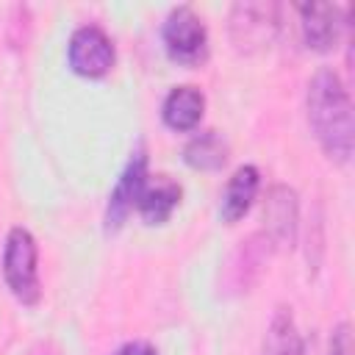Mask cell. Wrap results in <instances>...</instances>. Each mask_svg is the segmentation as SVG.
I'll return each instance as SVG.
<instances>
[{
  "label": "cell",
  "instance_id": "obj_14",
  "mask_svg": "<svg viewBox=\"0 0 355 355\" xmlns=\"http://www.w3.org/2000/svg\"><path fill=\"white\" fill-rule=\"evenodd\" d=\"M330 355H352V333L349 324H338L330 338Z\"/></svg>",
  "mask_w": 355,
  "mask_h": 355
},
{
  "label": "cell",
  "instance_id": "obj_3",
  "mask_svg": "<svg viewBox=\"0 0 355 355\" xmlns=\"http://www.w3.org/2000/svg\"><path fill=\"white\" fill-rule=\"evenodd\" d=\"M164 44L172 61L178 64H197L205 58V47H208V33L202 19L189 8H172L169 17L164 19Z\"/></svg>",
  "mask_w": 355,
  "mask_h": 355
},
{
  "label": "cell",
  "instance_id": "obj_13",
  "mask_svg": "<svg viewBox=\"0 0 355 355\" xmlns=\"http://www.w3.org/2000/svg\"><path fill=\"white\" fill-rule=\"evenodd\" d=\"M183 158L191 169H202V172H214V169H222V164L227 161V144L214 133V130H205V133H197L186 150H183Z\"/></svg>",
  "mask_w": 355,
  "mask_h": 355
},
{
  "label": "cell",
  "instance_id": "obj_10",
  "mask_svg": "<svg viewBox=\"0 0 355 355\" xmlns=\"http://www.w3.org/2000/svg\"><path fill=\"white\" fill-rule=\"evenodd\" d=\"M202 108H205V97L200 89L194 86H178L166 94L164 100V122L172 130H191L200 125L202 119Z\"/></svg>",
  "mask_w": 355,
  "mask_h": 355
},
{
  "label": "cell",
  "instance_id": "obj_2",
  "mask_svg": "<svg viewBox=\"0 0 355 355\" xmlns=\"http://www.w3.org/2000/svg\"><path fill=\"white\" fill-rule=\"evenodd\" d=\"M3 275L11 288V294L33 305L39 300V269H36V241L25 227H14L6 239L3 252Z\"/></svg>",
  "mask_w": 355,
  "mask_h": 355
},
{
  "label": "cell",
  "instance_id": "obj_12",
  "mask_svg": "<svg viewBox=\"0 0 355 355\" xmlns=\"http://www.w3.org/2000/svg\"><path fill=\"white\" fill-rule=\"evenodd\" d=\"M263 355H305L302 336L286 308H277L269 322V330L263 336Z\"/></svg>",
  "mask_w": 355,
  "mask_h": 355
},
{
  "label": "cell",
  "instance_id": "obj_7",
  "mask_svg": "<svg viewBox=\"0 0 355 355\" xmlns=\"http://www.w3.org/2000/svg\"><path fill=\"white\" fill-rule=\"evenodd\" d=\"M180 202V186L166 178V175H155V178H144L139 191H136V202L133 208L150 222V225H161L172 216V211Z\"/></svg>",
  "mask_w": 355,
  "mask_h": 355
},
{
  "label": "cell",
  "instance_id": "obj_8",
  "mask_svg": "<svg viewBox=\"0 0 355 355\" xmlns=\"http://www.w3.org/2000/svg\"><path fill=\"white\" fill-rule=\"evenodd\" d=\"M263 225L266 236L277 247H291L294 230H297V197L286 186H275L269 191L266 208H263Z\"/></svg>",
  "mask_w": 355,
  "mask_h": 355
},
{
  "label": "cell",
  "instance_id": "obj_6",
  "mask_svg": "<svg viewBox=\"0 0 355 355\" xmlns=\"http://www.w3.org/2000/svg\"><path fill=\"white\" fill-rule=\"evenodd\" d=\"M277 28V11L275 6H263V3H239L233 8L230 17V33L233 42L241 50L250 47H261L275 36Z\"/></svg>",
  "mask_w": 355,
  "mask_h": 355
},
{
  "label": "cell",
  "instance_id": "obj_9",
  "mask_svg": "<svg viewBox=\"0 0 355 355\" xmlns=\"http://www.w3.org/2000/svg\"><path fill=\"white\" fill-rule=\"evenodd\" d=\"M147 178V161L141 153H136V158H130L128 169L122 172L114 194H111V202H108V214H105V222H108V230L111 227H119L122 219L133 211V202H136V191L141 186V180Z\"/></svg>",
  "mask_w": 355,
  "mask_h": 355
},
{
  "label": "cell",
  "instance_id": "obj_4",
  "mask_svg": "<svg viewBox=\"0 0 355 355\" xmlns=\"http://www.w3.org/2000/svg\"><path fill=\"white\" fill-rule=\"evenodd\" d=\"M69 67L83 78H103L114 67V44L108 33L97 25H83L72 33L69 47Z\"/></svg>",
  "mask_w": 355,
  "mask_h": 355
},
{
  "label": "cell",
  "instance_id": "obj_15",
  "mask_svg": "<svg viewBox=\"0 0 355 355\" xmlns=\"http://www.w3.org/2000/svg\"><path fill=\"white\" fill-rule=\"evenodd\" d=\"M114 355H155V347L147 344V341H128Z\"/></svg>",
  "mask_w": 355,
  "mask_h": 355
},
{
  "label": "cell",
  "instance_id": "obj_1",
  "mask_svg": "<svg viewBox=\"0 0 355 355\" xmlns=\"http://www.w3.org/2000/svg\"><path fill=\"white\" fill-rule=\"evenodd\" d=\"M308 122L316 141L333 161L344 164L352 155V103L341 78L327 67L319 69L308 83Z\"/></svg>",
  "mask_w": 355,
  "mask_h": 355
},
{
  "label": "cell",
  "instance_id": "obj_5",
  "mask_svg": "<svg viewBox=\"0 0 355 355\" xmlns=\"http://www.w3.org/2000/svg\"><path fill=\"white\" fill-rule=\"evenodd\" d=\"M300 11V25H302V39L311 50H330L341 39V31L347 25V8L336 3H305L297 6Z\"/></svg>",
  "mask_w": 355,
  "mask_h": 355
},
{
  "label": "cell",
  "instance_id": "obj_11",
  "mask_svg": "<svg viewBox=\"0 0 355 355\" xmlns=\"http://www.w3.org/2000/svg\"><path fill=\"white\" fill-rule=\"evenodd\" d=\"M258 183L261 180H258V169L255 166H239L233 172V178L225 186L222 205H219V214H222L225 222H236L250 211V205H252V200L258 194Z\"/></svg>",
  "mask_w": 355,
  "mask_h": 355
}]
</instances>
